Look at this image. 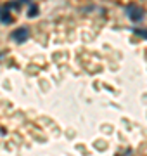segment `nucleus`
Returning <instances> with one entry per match:
<instances>
[{
    "mask_svg": "<svg viewBox=\"0 0 147 156\" xmlns=\"http://www.w3.org/2000/svg\"><path fill=\"white\" fill-rule=\"evenodd\" d=\"M125 14L128 16V19L132 23H140L144 19V9L140 5H137V4H128L125 7Z\"/></svg>",
    "mask_w": 147,
    "mask_h": 156,
    "instance_id": "f257e3e1",
    "label": "nucleus"
},
{
    "mask_svg": "<svg viewBox=\"0 0 147 156\" xmlns=\"http://www.w3.org/2000/svg\"><path fill=\"white\" fill-rule=\"evenodd\" d=\"M11 38L14 40L16 44H24V42L29 38V28L28 26H21V28L14 30L11 33Z\"/></svg>",
    "mask_w": 147,
    "mask_h": 156,
    "instance_id": "f03ea898",
    "label": "nucleus"
},
{
    "mask_svg": "<svg viewBox=\"0 0 147 156\" xmlns=\"http://www.w3.org/2000/svg\"><path fill=\"white\" fill-rule=\"evenodd\" d=\"M0 23H2V24H11V23H12L11 9H7L5 5L0 7Z\"/></svg>",
    "mask_w": 147,
    "mask_h": 156,
    "instance_id": "7ed1b4c3",
    "label": "nucleus"
},
{
    "mask_svg": "<svg viewBox=\"0 0 147 156\" xmlns=\"http://www.w3.org/2000/svg\"><path fill=\"white\" fill-rule=\"evenodd\" d=\"M36 14H38V5H36V4H29L28 16L29 17H36Z\"/></svg>",
    "mask_w": 147,
    "mask_h": 156,
    "instance_id": "20e7f679",
    "label": "nucleus"
},
{
    "mask_svg": "<svg viewBox=\"0 0 147 156\" xmlns=\"http://www.w3.org/2000/svg\"><path fill=\"white\" fill-rule=\"evenodd\" d=\"M132 31H133L135 35H138L140 38H145L147 40V30H144V28H133Z\"/></svg>",
    "mask_w": 147,
    "mask_h": 156,
    "instance_id": "39448f33",
    "label": "nucleus"
},
{
    "mask_svg": "<svg viewBox=\"0 0 147 156\" xmlns=\"http://www.w3.org/2000/svg\"><path fill=\"white\" fill-rule=\"evenodd\" d=\"M0 57H2V54H0Z\"/></svg>",
    "mask_w": 147,
    "mask_h": 156,
    "instance_id": "423d86ee",
    "label": "nucleus"
}]
</instances>
